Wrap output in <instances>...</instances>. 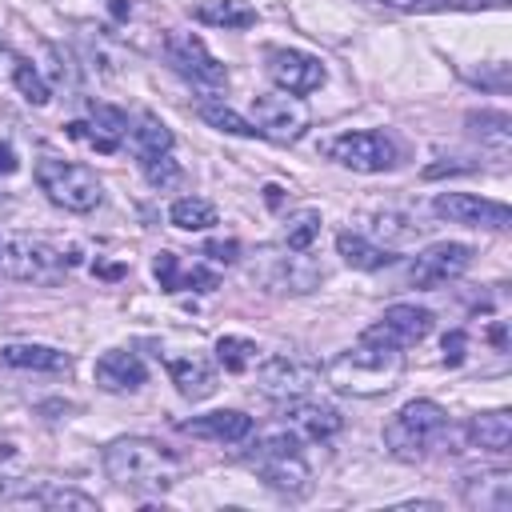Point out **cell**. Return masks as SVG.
Returning <instances> with one entry per match:
<instances>
[{
	"instance_id": "83f0119b",
	"label": "cell",
	"mask_w": 512,
	"mask_h": 512,
	"mask_svg": "<svg viewBox=\"0 0 512 512\" xmlns=\"http://www.w3.org/2000/svg\"><path fill=\"white\" fill-rule=\"evenodd\" d=\"M216 360H220L228 372H248V368L260 360V348H256V340H248V336H220V340H216Z\"/></svg>"
},
{
	"instance_id": "9a60e30c",
	"label": "cell",
	"mask_w": 512,
	"mask_h": 512,
	"mask_svg": "<svg viewBox=\"0 0 512 512\" xmlns=\"http://www.w3.org/2000/svg\"><path fill=\"white\" fill-rule=\"evenodd\" d=\"M284 424L300 436V440H328L340 432L344 416L324 404V400H312V396H296V400H284Z\"/></svg>"
},
{
	"instance_id": "ab89813d",
	"label": "cell",
	"mask_w": 512,
	"mask_h": 512,
	"mask_svg": "<svg viewBox=\"0 0 512 512\" xmlns=\"http://www.w3.org/2000/svg\"><path fill=\"white\" fill-rule=\"evenodd\" d=\"M388 4H396V8H416V4H428V0H388Z\"/></svg>"
},
{
	"instance_id": "f546056e",
	"label": "cell",
	"mask_w": 512,
	"mask_h": 512,
	"mask_svg": "<svg viewBox=\"0 0 512 512\" xmlns=\"http://www.w3.org/2000/svg\"><path fill=\"white\" fill-rule=\"evenodd\" d=\"M468 124H472V132L480 136V140H488L492 148H508V140H512V120L504 116V112H472L468 116Z\"/></svg>"
},
{
	"instance_id": "1f68e13d",
	"label": "cell",
	"mask_w": 512,
	"mask_h": 512,
	"mask_svg": "<svg viewBox=\"0 0 512 512\" xmlns=\"http://www.w3.org/2000/svg\"><path fill=\"white\" fill-rule=\"evenodd\" d=\"M12 84L20 88V96L28 100V104H48V84H44V76H40V68L32 64V60H16L12 64Z\"/></svg>"
},
{
	"instance_id": "603a6c76",
	"label": "cell",
	"mask_w": 512,
	"mask_h": 512,
	"mask_svg": "<svg viewBox=\"0 0 512 512\" xmlns=\"http://www.w3.org/2000/svg\"><path fill=\"white\" fill-rule=\"evenodd\" d=\"M128 144H132V152H136L140 160H156V156H168V152H172V132H168V124H164L160 116L144 112V116L128 128Z\"/></svg>"
},
{
	"instance_id": "ba28073f",
	"label": "cell",
	"mask_w": 512,
	"mask_h": 512,
	"mask_svg": "<svg viewBox=\"0 0 512 512\" xmlns=\"http://www.w3.org/2000/svg\"><path fill=\"white\" fill-rule=\"evenodd\" d=\"M256 388L268 400H296V396H312V388L320 384V368L300 360V356H268L256 360Z\"/></svg>"
},
{
	"instance_id": "52a82bcc",
	"label": "cell",
	"mask_w": 512,
	"mask_h": 512,
	"mask_svg": "<svg viewBox=\"0 0 512 512\" xmlns=\"http://www.w3.org/2000/svg\"><path fill=\"white\" fill-rule=\"evenodd\" d=\"M320 152L352 172H384L396 160V148L384 132H340V136H328Z\"/></svg>"
},
{
	"instance_id": "ac0fdd59",
	"label": "cell",
	"mask_w": 512,
	"mask_h": 512,
	"mask_svg": "<svg viewBox=\"0 0 512 512\" xmlns=\"http://www.w3.org/2000/svg\"><path fill=\"white\" fill-rule=\"evenodd\" d=\"M464 504L484 508V512H508L512 508V472L488 468V472L464 476Z\"/></svg>"
},
{
	"instance_id": "d6986e66",
	"label": "cell",
	"mask_w": 512,
	"mask_h": 512,
	"mask_svg": "<svg viewBox=\"0 0 512 512\" xmlns=\"http://www.w3.org/2000/svg\"><path fill=\"white\" fill-rule=\"evenodd\" d=\"M168 376L184 400H208L216 392V368L204 356H172Z\"/></svg>"
},
{
	"instance_id": "44dd1931",
	"label": "cell",
	"mask_w": 512,
	"mask_h": 512,
	"mask_svg": "<svg viewBox=\"0 0 512 512\" xmlns=\"http://www.w3.org/2000/svg\"><path fill=\"white\" fill-rule=\"evenodd\" d=\"M152 272H156V280H160L164 292H184V288L208 292V288H216V276H212V272H204V268H184L172 252H160V256L152 260Z\"/></svg>"
},
{
	"instance_id": "30bf717a",
	"label": "cell",
	"mask_w": 512,
	"mask_h": 512,
	"mask_svg": "<svg viewBox=\"0 0 512 512\" xmlns=\"http://www.w3.org/2000/svg\"><path fill=\"white\" fill-rule=\"evenodd\" d=\"M164 56H168V64H172L180 76H188V80H196V84L220 88V84L228 80L224 64L208 52V44H204L196 32H180V28H172V32L164 36Z\"/></svg>"
},
{
	"instance_id": "7a4b0ae2",
	"label": "cell",
	"mask_w": 512,
	"mask_h": 512,
	"mask_svg": "<svg viewBox=\"0 0 512 512\" xmlns=\"http://www.w3.org/2000/svg\"><path fill=\"white\" fill-rule=\"evenodd\" d=\"M400 372H404V352L400 348L356 340L352 348H344L328 360L324 380L336 392H348V396H384V392L396 388Z\"/></svg>"
},
{
	"instance_id": "e575fe53",
	"label": "cell",
	"mask_w": 512,
	"mask_h": 512,
	"mask_svg": "<svg viewBox=\"0 0 512 512\" xmlns=\"http://www.w3.org/2000/svg\"><path fill=\"white\" fill-rule=\"evenodd\" d=\"M144 172H148V180H152V184H168V180H176V176H180V168L172 164V156L144 160Z\"/></svg>"
},
{
	"instance_id": "d4e9b609",
	"label": "cell",
	"mask_w": 512,
	"mask_h": 512,
	"mask_svg": "<svg viewBox=\"0 0 512 512\" xmlns=\"http://www.w3.org/2000/svg\"><path fill=\"white\" fill-rule=\"evenodd\" d=\"M12 504H36V508H76V512H96L100 504L76 488H56V484H40V488H16Z\"/></svg>"
},
{
	"instance_id": "8992f818",
	"label": "cell",
	"mask_w": 512,
	"mask_h": 512,
	"mask_svg": "<svg viewBox=\"0 0 512 512\" xmlns=\"http://www.w3.org/2000/svg\"><path fill=\"white\" fill-rule=\"evenodd\" d=\"M0 268L12 280H28V284H56L64 276V256L60 248H52L48 240L36 236H12L0 248Z\"/></svg>"
},
{
	"instance_id": "7402d4cb",
	"label": "cell",
	"mask_w": 512,
	"mask_h": 512,
	"mask_svg": "<svg viewBox=\"0 0 512 512\" xmlns=\"http://www.w3.org/2000/svg\"><path fill=\"white\" fill-rule=\"evenodd\" d=\"M468 440H472V448H484V452L504 456L512 448V420H508V412L496 408V412L472 416L468 420Z\"/></svg>"
},
{
	"instance_id": "d6a6232c",
	"label": "cell",
	"mask_w": 512,
	"mask_h": 512,
	"mask_svg": "<svg viewBox=\"0 0 512 512\" xmlns=\"http://www.w3.org/2000/svg\"><path fill=\"white\" fill-rule=\"evenodd\" d=\"M88 116L96 120V128L100 132H108V136H128V128H132V120L120 112V108H112V104H88Z\"/></svg>"
},
{
	"instance_id": "4316f807",
	"label": "cell",
	"mask_w": 512,
	"mask_h": 512,
	"mask_svg": "<svg viewBox=\"0 0 512 512\" xmlns=\"http://www.w3.org/2000/svg\"><path fill=\"white\" fill-rule=\"evenodd\" d=\"M168 220L184 232H204L216 224V204H208L204 196H180V200H172Z\"/></svg>"
},
{
	"instance_id": "d590c367",
	"label": "cell",
	"mask_w": 512,
	"mask_h": 512,
	"mask_svg": "<svg viewBox=\"0 0 512 512\" xmlns=\"http://www.w3.org/2000/svg\"><path fill=\"white\" fill-rule=\"evenodd\" d=\"M464 332H448L444 336V364H460L464 360Z\"/></svg>"
},
{
	"instance_id": "ffe728a7",
	"label": "cell",
	"mask_w": 512,
	"mask_h": 512,
	"mask_svg": "<svg viewBox=\"0 0 512 512\" xmlns=\"http://www.w3.org/2000/svg\"><path fill=\"white\" fill-rule=\"evenodd\" d=\"M0 360L8 368H28V372H68L72 368V356L52 348V344H4L0 348Z\"/></svg>"
},
{
	"instance_id": "74e56055",
	"label": "cell",
	"mask_w": 512,
	"mask_h": 512,
	"mask_svg": "<svg viewBox=\"0 0 512 512\" xmlns=\"http://www.w3.org/2000/svg\"><path fill=\"white\" fill-rule=\"evenodd\" d=\"M8 172H16V152L8 144H0V176H8Z\"/></svg>"
},
{
	"instance_id": "2e32d148",
	"label": "cell",
	"mask_w": 512,
	"mask_h": 512,
	"mask_svg": "<svg viewBox=\"0 0 512 512\" xmlns=\"http://www.w3.org/2000/svg\"><path fill=\"white\" fill-rule=\"evenodd\" d=\"M180 432L200 436V440H216V444H240L252 436V416H244L240 408H216V412L184 420Z\"/></svg>"
},
{
	"instance_id": "60d3db41",
	"label": "cell",
	"mask_w": 512,
	"mask_h": 512,
	"mask_svg": "<svg viewBox=\"0 0 512 512\" xmlns=\"http://www.w3.org/2000/svg\"><path fill=\"white\" fill-rule=\"evenodd\" d=\"M464 4H476V0H464ZM492 4H504V0H492Z\"/></svg>"
},
{
	"instance_id": "8fae6325",
	"label": "cell",
	"mask_w": 512,
	"mask_h": 512,
	"mask_svg": "<svg viewBox=\"0 0 512 512\" xmlns=\"http://www.w3.org/2000/svg\"><path fill=\"white\" fill-rule=\"evenodd\" d=\"M468 264H472V248H468V244L440 240V244H428L424 252H416L404 276H408L412 288H440V284L464 276Z\"/></svg>"
},
{
	"instance_id": "4dcf8cb0",
	"label": "cell",
	"mask_w": 512,
	"mask_h": 512,
	"mask_svg": "<svg viewBox=\"0 0 512 512\" xmlns=\"http://www.w3.org/2000/svg\"><path fill=\"white\" fill-rule=\"evenodd\" d=\"M200 116H204L212 128H220V132H232V136H260L256 124L244 120L240 112H232L228 104H212V100H204V104H200Z\"/></svg>"
},
{
	"instance_id": "e0dca14e",
	"label": "cell",
	"mask_w": 512,
	"mask_h": 512,
	"mask_svg": "<svg viewBox=\"0 0 512 512\" xmlns=\"http://www.w3.org/2000/svg\"><path fill=\"white\" fill-rule=\"evenodd\" d=\"M92 376H96V384H100L104 392H136V388L148 380V368H144V360H140L136 352L112 348V352H104V356L96 360Z\"/></svg>"
},
{
	"instance_id": "3957f363",
	"label": "cell",
	"mask_w": 512,
	"mask_h": 512,
	"mask_svg": "<svg viewBox=\"0 0 512 512\" xmlns=\"http://www.w3.org/2000/svg\"><path fill=\"white\" fill-rule=\"evenodd\" d=\"M448 432V412L436 400H408L384 424V448L396 460H424Z\"/></svg>"
},
{
	"instance_id": "4fadbf2b",
	"label": "cell",
	"mask_w": 512,
	"mask_h": 512,
	"mask_svg": "<svg viewBox=\"0 0 512 512\" xmlns=\"http://www.w3.org/2000/svg\"><path fill=\"white\" fill-rule=\"evenodd\" d=\"M432 212L452 220V224H472V228H492V232L508 228V204L484 200V196H472V192H440L432 200Z\"/></svg>"
},
{
	"instance_id": "cb8c5ba5",
	"label": "cell",
	"mask_w": 512,
	"mask_h": 512,
	"mask_svg": "<svg viewBox=\"0 0 512 512\" xmlns=\"http://www.w3.org/2000/svg\"><path fill=\"white\" fill-rule=\"evenodd\" d=\"M336 252L344 256L348 268H360V272H376V268L392 264V252L380 248V244H372V240L360 236V232H340V236H336Z\"/></svg>"
},
{
	"instance_id": "f35d334b",
	"label": "cell",
	"mask_w": 512,
	"mask_h": 512,
	"mask_svg": "<svg viewBox=\"0 0 512 512\" xmlns=\"http://www.w3.org/2000/svg\"><path fill=\"white\" fill-rule=\"evenodd\" d=\"M12 500H16V480L0 476V504H12Z\"/></svg>"
},
{
	"instance_id": "484cf974",
	"label": "cell",
	"mask_w": 512,
	"mask_h": 512,
	"mask_svg": "<svg viewBox=\"0 0 512 512\" xmlns=\"http://www.w3.org/2000/svg\"><path fill=\"white\" fill-rule=\"evenodd\" d=\"M196 20H204L212 28H252L256 8H248L244 0H204V4H196Z\"/></svg>"
},
{
	"instance_id": "7c38bea8",
	"label": "cell",
	"mask_w": 512,
	"mask_h": 512,
	"mask_svg": "<svg viewBox=\"0 0 512 512\" xmlns=\"http://www.w3.org/2000/svg\"><path fill=\"white\" fill-rule=\"evenodd\" d=\"M428 332H432V312L428 308H420V304H392V308H384V316L376 324H368L360 332V340H372V344L404 352V348L420 344Z\"/></svg>"
},
{
	"instance_id": "f1b7e54d",
	"label": "cell",
	"mask_w": 512,
	"mask_h": 512,
	"mask_svg": "<svg viewBox=\"0 0 512 512\" xmlns=\"http://www.w3.org/2000/svg\"><path fill=\"white\" fill-rule=\"evenodd\" d=\"M316 236H320V212L300 208V212L288 216V224H284V244H288V252H308V248L316 244Z\"/></svg>"
},
{
	"instance_id": "6da1fadb",
	"label": "cell",
	"mask_w": 512,
	"mask_h": 512,
	"mask_svg": "<svg viewBox=\"0 0 512 512\" xmlns=\"http://www.w3.org/2000/svg\"><path fill=\"white\" fill-rule=\"evenodd\" d=\"M104 472L116 488L128 492H164L180 480V460L148 440V436H120L104 448Z\"/></svg>"
},
{
	"instance_id": "5b68a950",
	"label": "cell",
	"mask_w": 512,
	"mask_h": 512,
	"mask_svg": "<svg viewBox=\"0 0 512 512\" xmlns=\"http://www.w3.org/2000/svg\"><path fill=\"white\" fill-rule=\"evenodd\" d=\"M36 184L52 204H60L68 212H92L104 200V184L96 180V172L84 164L60 160V156H44L36 164Z\"/></svg>"
},
{
	"instance_id": "8d00e7d4",
	"label": "cell",
	"mask_w": 512,
	"mask_h": 512,
	"mask_svg": "<svg viewBox=\"0 0 512 512\" xmlns=\"http://www.w3.org/2000/svg\"><path fill=\"white\" fill-rule=\"evenodd\" d=\"M204 252H208L212 260H224V264H228V260H236V252H240V244H236V240H212V244H208Z\"/></svg>"
},
{
	"instance_id": "836d02e7",
	"label": "cell",
	"mask_w": 512,
	"mask_h": 512,
	"mask_svg": "<svg viewBox=\"0 0 512 512\" xmlns=\"http://www.w3.org/2000/svg\"><path fill=\"white\" fill-rule=\"evenodd\" d=\"M68 136H72V140H84V144L96 148V152H116V144H120L116 136L92 128V124H84V120H72V124H68Z\"/></svg>"
},
{
	"instance_id": "5bb4252c",
	"label": "cell",
	"mask_w": 512,
	"mask_h": 512,
	"mask_svg": "<svg viewBox=\"0 0 512 512\" xmlns=\"http://www.w3.org/2000/svg\"><path fill=\"white\" fill-rule=\"evenodd\" d=\"M268 76L280 92L304 96V92H316L324 84V64L308 52H296V48H272L268 52Z\"/></svg>"
},
{
	"instance_id": "277c9868",
	"label": "cell",
	"mask_w": 512,
	"mask_h": 512,
	"mask_svg": "<svg viewBox=\"0 0 512 512\" xmlns=\"http://www.w3.org/2000/svg\"><path fill=\"white\" fill-rule=\"evenodd\" d=\"M304 440L284 424L280 432H264L252 452H248V464L260 472V480L276 492H288V496H304L308 492V464H304Z\"/></svg>"
},
{
	"instance_id": "b9f144b4",
	"label": "cell",
	"mask_w": 512,
	"mask_h": 512,
	"mask_svg": "<svg viewBox=\"0 0 512 512\" xmlns=\"http://www.w3.org/2000/svg\"><path fill=\"white\" fill-rule=\"evenodd\" d=\"M0 248H4V244H0Z\"/></svg>"
},
{
	"instance_id": "9c48e42d",
	"label": "cell",
	"mask_w": 512,
	"mask_h": 512,
	"mask_svg": "<svg viewBox=\"0 0 512 512\" xmlns=\"http://www.w3.org/2000/svg\"><path fill=\"white\" fill-rule=\"evenodd\" d=\"M252 124L260 136L292 144L304 136L308 128V104L292 92H268V96H252Z\"/></svg>"
}]
</instances>
